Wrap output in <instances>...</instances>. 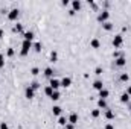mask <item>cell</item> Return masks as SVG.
Instances as JSON below:
<instances>
[{
  "label": "cell",
  "instance_id": "1",
  "mask_svg": "<svg viewBox=\"0 0 131 129\" xmlns=\"http://www.w3.org/2000/svg\"><path fill=\"white\" fill-rule=\"evenodd\" d=\"M34 43L32 41H26V40H23V43H21V50H20V55L21 56H26L28 53H29V50L32 49Z\"/></svg>",
  "mask_w": 131,
  "mask_h": 129
},
{
  "label": "cell",
  "instance_id": "2",
  "mask_svg": "<svg viewBox=\"0 0 131 129\" xmlns=\"http://www.w3.org/2000/svg\"><path fill=\"white\" fill-rule=\"evenodd\" d=\"M122 44H124V35L117 33V35L113 38V47H114V49H119Z\"/></svg>",
  "mask_w": 131,
  "mask_h": 129
},
{
  "label": "cell",
  "instance_id": "3",
  "mask_svg": "<svg viewBox=\"0 0 131 129\" xmlns=\"http://www.w3.org/2000/svg\"><path fill=\"white\" fill-rule=\"evenodd\" d=\"M18 15H20V11H18L17 8H14V9H11V11L8 12V20H9V21H15V20L18 18Z\"/></svg>",
  "mask_w": 131,
  "mask_h": 129
},
{
  "label": "cell",
  "instance_id": "4",
  "mask_svg": "<svg viewBox=\"0 0 131 129\" xmlns=\"http://www.w3.org/2000/svg\"><path fill=\"white\" fill-rule=\"evenodd\" d=\"M108 18H110V12H108V11H101L98 14V21L99 23H105V21H108Z\"/></svg>",
  "mask_w": 131,
  "mask_h": 129
},
{
  "label": "cell",
  "instance_id": "5",
  "mask_svg": "<svg viewBox=\"0 0 131 129\" xmlns=\"http://www.w3.org/2000/svg\"><path fill=\"white\" fill-rule=\"evenodd\" d=\"M49 87H50L53 91H58V88L61 87V81H58V79H55V78H53V79H50V81H49Z\"/></svg>",
  "mask_w": 131,
  "mask_h": 129
},
{
  "label": "cell",
  "instance_id": "6",
  "mask_svg": "<svg viewBox=\"0 0 131 129\" xmlns=\"http://www.w3.org/2000/svg\"><path fill=\"white\" fill-rule=\"evenodd\" d=\"M25 97L28 99V100H31L35 97V90H32V87L29 85V87H26V90H25Z\"/></svg>",
  "mask_w": 131,
  "mask_h": 129
},
{
  "label": "cell",
  "instance_id": "7",
  "mask_svg": "<svg viewBox=\"0 0 131 129\" xmlns=\"http://www.w3.org/2000/svg\"><path fill=\"white\" fill-rule=\"evenodd\" d=\"M114 64H116V67H125V65H127V58H125L124 55H121L119 58L114 59Z\"/></svg>",
  "mask_w": 131,
  "mask_h": 129
},
{
  "label": "cell",
  "instance_id": "8",
  "mask_svg": "<svg viewBox=\"0 0 131 129\" xmlns=\"http://www.w3.org/2000/svg\"><path fill=\"white\" fill-rule=\"evenodd\" d=\"M67 120H69V123H70V125H73V126H75V125H78L79 117H78V114H76V112H72V114L69 115V119H67Z\"/></svg>",
  "mask_w": 131,
  "mask_h": 129
},
{
  "label": "cell",
  "instance_id": "9",
  "mask_svg": "<svg viewBox=\"0 0 131 129\" xmlns=\"http://www.w3.org/2000/svg\"><path fill=\"white\" fill-rule=\"evenodd\" d=\"M53 74H55V70H53L52 67H47V68H44V76H46V78H49V79H53Z\"/></svg>",
  "mask_w": 131,
  "mask_h": 129
},
{
  "label": "cell",
  "instance_id": "10",
  "mask_svg": "<svg viewBox=\"0 0 131 129\" xmlns=\"http://www.w3.org/2000/svg\"><path fill=\"white\" fill-rule=\"evenodd\" d=\"M72 85V79L69 78V76H64L63 79H61V87H64V88H69Z\"/></svg>",
  "mask_w": 131,
  "mask_h": 129
},
{
  "label": "cell",
  "instance_id": "11",
  "mask_svg": "<svg viewBox=\"0 0 131 129\" xmlns=\"http://www.w3.org/2000/svg\"><path fill=\"white\" fill-rule=\"evenodd\" d=\"M81 6H82V3H81L79 0H73V2H72V11H75V12H76V11H79V9H81Z\"/></svg>",
  "mask_w": 131,
  "mask_h": 129
},
{
  "label": "cell",
  "instance_id": "12",
  "mask_svg": "<svg viewBox=\"0 0 131 129\" xmlns=\"http://www.w3.org/2000/svg\"><path fill=\"white\" fill-rule=\"evenodd\" d=\"M90 47L92 49H99L101 47V41H99L98 38H92L90 40Z\"/></svg>",
  "mask_w": 131,
  "mask_h": 129
},
{
  "label": "cell",
  "instance_id": "13",
  "mask_svg": "<svg viewBox=\"0 0 131 129\" xmlns=\"http://www.w3.org/2000/svg\"><path fill=\"white\" fill-rule=\"evenodd\" d=\"M98 108L99 109H108V105H107L105 99H98Z\"/></svg>",
  "mask_w": 131,
  "mask_h": 129
},
{
  "label": "cell",
  "instance_id": "14",
  "mask_svg": "<svg viewBox=\"0 0 131 129\" xmlns=\"http://www.w3.org/2000/svg\"><path fill=\"white\" fill-rule=\"evenodd\" d=\"M93 88H95V90H98V91H101V90L104 88V82H102L101 79H96V81L93 82Z\"/></svg>",
  "mask_w": 131,
  "mask_h": 129
},
{
  "label": "cell",
  "instance_id": "15",
  "mask_svg": "<svg viewBox=\"0 0 131 129\" xmlns=\"http://www.w3.org/2000/svg\"><path fill=\"white\" fill-rule=\"evenodd\" d=\"M34 38H35V35H34L32 31H28V32L23 33V40H26V41H32Z\"/></svg>",
  "mask_w": 131,
  "mask_h": 129
},
{
  "label": "cell",
  "instance_id": "16",
  "mask_svg": "<svg viewBox=\"0 0 131 129\" xmlns=\"http://www.w3.org/2000/svg\"><path fill=\"white\" fill-rule=\"evenodd\" d=\"M113 28H114V24H113V23H110V21H105V23H102V29H104V31H107V32L113 31Z\"/></svg>",
  "mask_w": 131,
  "mask_h": 129
},
{
  "label": "cell",
  "instance_id": "17",
  "mask_svg": "<svg viewBox=\"0 0 131 129\" xmlns=\"http://www.w3.org/2000/svg\"><path fill=\"white\" fill-rule=\"evenodd\" d=\"M61 111H63L61 106H58V105H53V106H52V114H53V115L60 117V115H61Z\"/></svg>",
  "mask_w": 131,
  "mask_h": 129
},
{
  "label": "cell",
  "instance_id": "18",
  "mask_svg": "<svg viewBox=\"0 0 131 129\" xmlns=\"http://www.w3.org/2000/svg\"><path fill=\"white\" fill-rule=\"evenodd\" d=\"M49 61H50V62H57V61H58V53H57V50H52V52H50Z\"/></svg>",
  "mask_w": 131,
  "mask_h": 129
},
{
  "label": "cell",
  "instance_id": "19",
  "mask_svg": "<svg viewBox=\"0 0 131 129\" xmlns=\"http://www.w3.org/2000/svg\"><path fill=\"white\" fill-rule=\"evenodd\" d=\"M108 96H110V91H108L107 88H102V90L99 91V99H107Z\"/></svg>",
  "mask_w": 131,
  "mask_h": 129
},
{
  "label": "cell",
  "instance_id": "20",
  "mask_svg": "<svg viewBox=\"0 0 131 129\" xmlns=\"http://www.w3.org/2000/svg\"><path fill=\"white\" fill-rule=\"evenodd\" d=\"M67 123H69L67 117H64V115H60V117H58V125H61V126H66Z\"/></svg>",
  "mask_w": 131,
  "mask_h": 129
},
{
  "label": "cell",
  "instance_id": "21",
  "mask_svg": "<svg viewBox=\"0 0 131 129\" xmlns=\"http://www.w3.org/2000/svg\"><path fill=\"white\" fill-rule=\"evenodd\" d=\"M105 119H107V120H113V119H114V112H113L111 109H107V111H105Z\"/></svg>",
  "mask_w": 131,
  "mask_h": 129
},
{
  "label": "cell",
  "instance_id": "22",
  "mask_svg": "<svg viewBox=\"0 0 131 129\" xmlns=\"http://www.w3.org/2000/svg\"><path fill=\"white\" fill-rule=\"evenodd\" d=\"M14 31L18 32V33H25L23 32V24H21V23H17V24L14 26Z\"/></svg>",
  "mask_w": 131,
  "mask_h": 129
},
{
  "label": "cell",
  "instance_id": "23",
  "mask_svg": "<svg viewBox=\"0 0 131 129\" xmlns=\"http://www.w3.org/2000/svg\"><path fill=\"white\" fill-rule=\"evenodd\" d=\"M52 102H57V100H60L61 99V94H60V91H53V94H52Z\"/></svg>",
  "mask_w": 131,
  "mask_h": 129
},
{
  "label": "cell",
  "instance_id": "24",
  "mask_svg": "<svg viewBox=\"0 0 131 129\" xmlns=\"http://www.w3.org/2000/svg\"><path fill=\"white\" fill-rule=\"evenodd\" d=\"M121 102H122V103H130V96H128L127 93H124V94L121 96Z\"/></svg>",
  "mask_w": 131,
  "mask_h": 129
},
{
  "label": "cell",
  "instance_id": "25",
  "mask_svg": "<svg viewBox=\"0 0 131 129\" xmlns=\"http://www.w3.org/2000/svg\"><path fill=\"white\" fill-rule=\"evenodd\" d=\"M90 115L93 117V119H98L99 115H101V109H92V112H90Z\"/></svg>",
  "mask_w": 131,
  "mask_h": 129
},
{
  "label": "cell",
  "instance_id": "26",
  "mask_svg": "<svg viewBox=\"0 0 131 129\" xmlns=\"http://www.w3.org/2000/svg\"><path fill=\"white\" fill-rule=\"evenodd\" d=\"M32 49L35 50V52H41V49H43V44H41V43H34Z\"/></svg>",
  "mask_w": 131,
  "mask_h": 129
},
{
  "label": "cell",
  "instance_id": "27",
  "mask_svg": "<svg viewBox=\"0 0 131 129\" xmlns=\"http://www.w3.org/2000/svg\"><path fill=\"white\" fill-rule=\"evenodd\" d=\"M44 94H46L47 97H52V94H53V90H52V88H50V87L47 85V87L44 88Z\"/></svg>",
  "mask_w": 131,
  "mask_h": 129
},
{
  "label": "cell",
  "instance_id": "28",
  "mask_svg": "<svg viewBox=\"0 0 131 129\" xmlns=\"http://www.w3.org/2000/svg\"><path fill=\"white\" fill-rule=\"evenodd\" d=\"M119 79H121L122 82H128V81H130V74H128V73H122Z\"/></svg>",
  "mask_w": 131,
  "mask_h": 129
},
{
  "label": "cell",
  "instance_id": "29",
  "mask_svg": "<svg viewBox=\"0 0 131 129\" xmlns=\"http://www.w3.org/2000/svg\"><path fill=\"white\" fill-rule=\"evenodd\" d=\"M31 87H32V90H35V91H37V90H38V88L41 87V84H40L38 81H34L32 84H31Z\"/></svg>",
  "mask_w": 131,
  "mask_h": 129
},
{
  "label": "cell",
  "instance_id": "30",
  "mask_svg": "<svg viewBox=\"0 0 131 129\" xmlns=\"http://www.w3.org/2000/svg\"><path fill=\"white\" fill-rule=\"evenodd\" d=\"M31 74H32V76H38V74H40V68H38V67H32V68H31Z\"/></svg>",
  "mask_w": 131,
  "mask_h": 129
},
{
  "label": "cell",
  "instance_id": "31",
  "mask_svg": "<svg viewBox=\"0 0 131 129\" xmlns=\"http://www.w3.org/2000/svg\"><path fill=\"white\" fill-rule=\"evenodd\" d=\"M5 67V56H3V53H0V68H3Z\"/></svg>",
  "mask_w": 131,
  "mask_h": 129
},
{
  "label": "cell",
  "instance_id": "32",
  "mask_svg": "<svg viewBox=\"0 0 131 129\" xmlns=\"http://www.w3.org/2000/svg\"><path fill=\"white\" fill-rule=\"evenodd\" d=\"M95 74H96V76H101V74H102V67H96V68H95Z\"/></svg>",
  "mask_w": 131,
  "mask_h": 129
},
{
  "label": "cell",
  "instance_id": "33",
  "mask_svg": "<svg viewBox=\"0 0 131 129\" xmlns=\"http://www.w3.org/2000/svg\"><path fill=\"white\" fill-rule=\"evenodd\" d=\"M0 129H8V123L6 122H2L0 123Z\"/></svg>",
  "mask_w": 131,
  "mask_h": 129
},
{
  "label": "cell",
  "instance_id": "34",
  "mask_svg": "<svg viewBox=\"0 0 131 129\" xmlns=\"http://www.w3.org/2000/svg\"><path fill=\"white\" fill-rule=\"evenodd\" d=\"M8 56H14V49H12V47L8 49Z\"/></svg>",
  "mask_w": 131,
  "mask_h": 129
},
{
  "label": "cell",
  "instance_id": "35",
  "mask_svg": "<svg viewBox=\"0 0 131 129\" xmlns=\"http://www.w3.org/2000/svg\"><path fill=\"white\" fill-rule=\"evenodd\" d=\"M64 128H66V129H75V126H73V125H70V123H67Z\"/></svg>",
  "mask_w": 131,
  "mask_h": 129
},
{
  "label": "cell",
  "instance_id": "36",
  "mask_svg": "<svg viewBox=\"0 0 131 129\" xmlns=\"http://www.w3.org/2000/svg\"><path fill=\"white\" fill-rule=\"evenodd\" d=\"M105 129H116V128H114L111 123H108V125H105Z\"/></svg>",
  "mask_w": 131,
  "mask_h": 129
},
{
  "label": "cell",
  "instance_id": "37",
  "mask_svg": "<svg viewBox=\"0 0 131 129\" xmlns=\"http://www.w3.org/2000/svg\"><path fill=\"white\" fill-rule=\"evenodd\" d=\"M125 93H127V94L131 97V85H130V87H127V91H125Z\"/></svg>",
  "mask_w": 131,
  "mask_h": 129
},
{
  "label": "cell",
  "instance_id": "38",
  "mask_svg": "<svg viewBox=\"0 0 131 129\" xmlns=\"http://www.w3.org/2000/svg\"><path fill=\"white\" fill-rule=\"evenodd\" d=\"M61 5H63V6H67V5H69V0H63Z\"/></svg>",
  "mask_w": 131,
  "mask_h": 129
},
{
  "label": "cell",
  "instance_id": "39",
  "mask_svg": "<svg viewBox=\"0 0 131 129\" xmlns=\"http://www.w3.org/2000/svg\"><path fill=\"white\" fill-rule=\"evenodd\" d=\"M0 38H3V29H0Z\"/></svg>",
  "mask_w": 131,
  "mask_h": 129
},
{
  "label": "cell",
  "instance_id": "40",
  "mask_svg": "<svg viewBox=\"0 0 131 129\" xmlns=\"http://www.w3.org/2000/svg\"><path fill=\"white\" fill-rule=\"evenodd\" d=\"M128 109L131 111V103H128Z\"/></svg>",
  "mask_w": 131,
  "mask_h": 129
}]
</instances>
